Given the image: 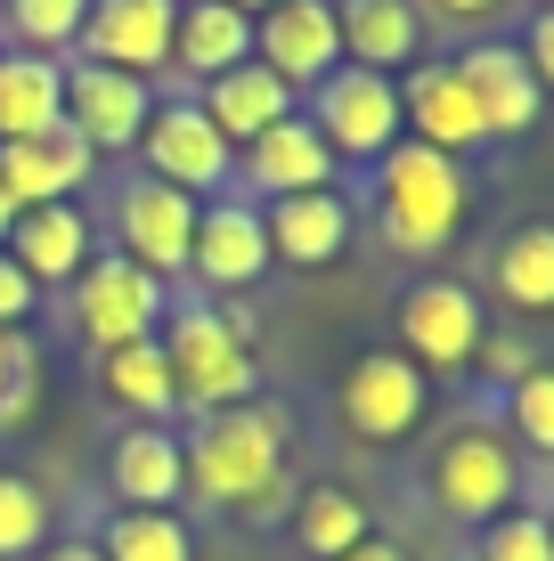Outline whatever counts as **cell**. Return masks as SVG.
I'll return each instance as SVG.
<instances>
[{"instance_id":"cell-1","label":"cell","mask_w":554,"mask_h":561,"mask_svg":"<svg viewBox=\"0 0 554 561\" xmlns=\"http://www.w3.org/2000/svg\"><path fill=\"white\" fill-rule=\"evenodd\" d=\"M180 456H188V496L253 513V520H270L285 505V489H294V480H285V415L270 399L196 415V432L180 439Z\"/></svg>"},{"instance_id":"cell-2","label":"cell","mask_w":554,"mask_h":561,"mask_svg":"<svg viewBox=\"0 0 554 561\" xmlns=\"http://www.w3.org/2000/svg\"><path fill=\"white\" fill-rule=\"evenodd\" d=\"M163 342V366H171V408L188 415H221V408H245L261 382L253 366V334H245L237 309H221L213 294H180L156 325Z\"/></svg>"},{"instance_id":"cell-3","label":"cell","mask_w":554,"mask_h":561,"mask_svg":"<svg viewBox=\"0 0 554 561\" xmlns=\"http://www.w3.org/2000/svg\"><path fill=\"white\" fill-rule=\"evenodd\" d=\"M465 211H473V187H465V163L425 139H399L392 154H375V228H384L392 253L408 261H432L465 237Z\"/></svg>"},{"instance_id":"cell-4","label":"cell","mask_w":554,"mask_h":561,"mask_svg":"<svg viewBox=\"0 0 554 561\" xmlns=\"http://www.w3.org/2000/svg\"><path fill=\"white\" fill-rule=\"evenodd\" d=\"M425 489L449 520L489 529L498 513L522 505V448L506 432H489V423H456V432H441V448L425 463Z\"/></svg>"},{"instance_id":"cell-5","label":"cell","mask_w":554,"mask_h":561,"mask_svg":"<svg viewBox=\"0 0 554 561\" xmlns=\"http://www.w3.org/2000/svg\"><path fill=\"white\" fill-rule=\"evenodd\" d=\"M66 309H74V334L90 342V358H106V351H131V342H156L171 294H163V277H147L139 261L90 253V268L66 285Z\"/></svg>"},{"instance_id":"cell-6","label":"cell","mask_w":554,"mask_h":561,"mask_svg":"<svg viewBox=\"0 0 554 561\" xmlns=\"http://www.w3.org/2000/svg\"><path fill=\"white\" fill-rule=\"evenodd\" d=\"M131 154L147 163V180L180 187V196H196V204L228 196V180H237V147L204 123L196 99H156V114H147V130H139Z\"/></svg>"},{"instance_id":"cell-7","label":"cell","mask_w":554,"mask_h":561,"mask_svg":"<svg viewBox=\"0 0 554 561\" xmlns=\"http://www.w3.org/2000/svg\"><path fill=\"white\" fill-rule=\"evenodd\" d=\"M310 130L335 147V163H375L408 139L399 123V82L392 73H368V66H335L327 82L310 90Z\"/></svg>"},{"instance_id":"cell-8","label":"cell","mask_w":554,"mask_h":561,"mask_svg":"<svg viewBox=\"0 0 554 561\" xmlns=\"http://www.w3.org/2000/svg\"><path fill=\"white\" fill-rule=\"evenodd\" d=\"M489 342V318H482V294L456 277H416L399 294V358H416L425 375H465Z\"/></svg>"},{"instance_id":"cell-9","label":"cell","mask_w":554,"mask_h":561,"mask_svg":"<svg viewBox=\"0 0 554 561\" xmlns=\"http://www.w3.org/2000/svg\"><path fill=\"white\" fill-rule=\"evenodd\" d=\"M425 399H432V375L399 351H359L351 375H342L335 408H342V432L359 448H399V439L425 423Z\"/></svg>"},{"instance_id":"cell-10","label":"cell","mask_w":554,"mask_h":561,"mask_svg":"<svg viewBox=\"0 0 554 561\" xmlns=\"http://www.w3.org/2000/svg\"><path fill=\"white\" fill-rule=\"evenodd\" d=\"M196 196H180V187L147 180V171H131L123 187H114V253L139 261L147 277H188V253H196Z\"/></svg>"},{"instance_id":"cell-11","label":"cell","mask_w":554,"mask_h":561,"mask_svg":"<svg viewBox=\"0 0 554 561\" xmlns=\"http://www.w3.org/2000/svg\"><path fill=\"white\" fill-rule=\"evenodd\" d=\"M147 114H156V90H147L139 73L90 66V57H74V66H66V130L90 154H131V147H139V130H147Z\"/></svg>"},{"instance_id":"cell-12","label":"cell","mask_w":554,"mask_h":561,"mask_svg":"<svg viewBox=\"0 0 554 561\" xmlns=\"http://www.w3.org/2000/svg\"><path fill=\"white\" fill-rule=\"evenodd\" d=\"M253 57L294 90V99H310V90L342 66L335 0H278V9H261L253 16Z\"/></svg>"},{"instance_id":"cell-13","label":"cell","mask_w":554,"mask_h":561,"mask_svg":"<svg viewBox=\"0 0 554 561\" xmlns=\"http://www.w3.org/2000/svg\"><path fill=\"white\" fill-rule=\"evenodd\" d=\"M270 268V228H261L253 196H213L196 211V253H188V277L204 294H245Z\"/></svg>"},{"instance_id":"cell-14","label":"cell","mask_w":554,"mask_h":561,"mask_svg":"<svg viewBox=\"0 0 554 561\" xmlns=\"http://www.w3.org/2000/svg\"><path fill=\"white\" fill-rule=\"evenodd\" d=\"M449 66H456V82L473 90L489 139H522V130L546 114V90H539V73H530L522 42H473V49H456Z\"/></svg>"},{"instance_id":"cell-15","label":"cell","mask_w":554,"mask_h":561,"mask_svg":"<svg viewBox=\"0 0 554 561\" xmlns=\"http://www.w3.org/2000/svg\"><path fill=\"white\" fill-rule=\"evenodd\" d=\"M237 180L253 187L261 204H285V196H318V187H335V180H342V163H335V147L310 130V114L294 106L278 130H261V139L245 147Z\"/></svg>"},{"instance_id":"cell-16","label":"cell","mask_w":554,"mask_h":561,"mask_svg":"<svg viewBox=\"0 0 554 561\" xmlns=\"http://www.w3.org/2000/svg\"><path fill=\"white\" fill-rule=\"evenodd\" d=\"M171 16H180V0H90L82 16V49L90 66H114V73H156L171 66Z\"/></svg>"},{"instance_id":"cell-17","label":"cell","mask_w":554,"mask_h":561,"mask_svg":"<svg viewBox=\"0 0 554 561\" xmlns=\"http://www.w3.org/2000/svg\"><path fill=\"white\" fill-rule=\"evenodd\" d=\"M399 123H408V139L441 147V154H473L489 139L482 130V106H473V90L456 82L449 57H416L408 73H399Z\"/></svg>"},{"instance_id":"cell-18","label":"cell","mask_w":554,"mask_h":561,"mask_svg":"<svg viewBox=\"0 0 554 561\" xmlns=\"http://www.w3.org/2000/svg\"><path fill=\"white\" fill-rule=\"evenodd\" d=\"M106 489L123 496V513H180V496H188L180 432H163V423H123L114 448H106Z\"/></svg>"},{"instance_id":"cell-19","label":"cell","mask_w":554,"mask_h":561,"mask_svg":"<svg viewBox=\"0 0 554 561\" xmlns=\"http://www.w3.org/2000/svg\"><path fill=\"white\" fill-rule=\"evenodd\" d=\"M90 171H99V154L57 123V130H42V139H9V147H0V196H9L16 211H33V204H74V196L90 187Z\"/></svg>"},{"instance_id":"cell-20","label":"cell","mask_w":554,"mask_h":561,"mask_svg":"<svg viewBox=\"0 0 554 561\" xmlns=\"http://www.w3.org/2000/svg\"><path fill=\"white\" fill-rule=\"evenodd\" d=\"M261 228H270V261H285V268H335L342 253H351L359 211H351L342 187H318V196L261 204Z\"/></svg>"},{"instance_id":"cell-21","label":"cell","mask_w":554,"mask_h":561,"mask_svg":"<svg viewBox=\"0 0 554 561\" xmlns=\"http://www.w3.org/2000/svg\"><path fill=\"white\" fill-rule=\"evenodd\" d=\"M90 253H99V228H90L82 204H33V211H16V228H9V261L25 268L42 294L74 285L90 268Z\"/></svg>"},{"instance_id":"cell-22","label":"cell","mask_w":554,"mask_h":561,"mask_svg":"<svg viewBox=\"0 0 554 561\" xmlns=\"http://www.w3.org/2000/svg\"><path fill=\"white\" fill-rule=\"evenodd\" d=\"M335 33H342V66L392 73V82L425 57V9L416 0H335Z\"/></svg>"},{"instance_id":"cell-23","label":"cell","mask_w":554,"mask_h":561,"mask_svg":"<svg viewBox=\"0 0 554 561\" xmlns=\"http://www.w3.org/2000/svg\"><path fill=\"white\" fill-rule=\"evenodd\" d=\"M196 106H204V123H213L221 139L245 154L261 130H278L285 114H294V90H285L261 57H245V66H228V73H213V82L196 90Z\"/></svg>"},{"instance_id":"cell-24","label":"cell","mask_w":554,"mask_h":561,"mask_svg":"<svg viewBox=\"0 0 554 561\" xmlns=\"http://www.w3.org/2000/svg\"><path fill=\"white\" fill-rule=\"evenodd\" d=\"M66 123V57H33V49H0V147L9 139H42Z\"/></svg>"},{"instance_id":"cell-25","label":"cell","mask_w":554,"mask_h":561,"mask_svg":"<svg viewBox=\"0 0 554 561\" xmlns=\"http://www.w3.org/2000/svg\"><path fill=\"white\" fill-rule=\"evenodd\" d=\"M245 57H253V16L228 9V0H180V16H171V66L213 82V73L245 66Z\"/></svg>"},{"instance_id":"cell-26","label":"cell","mask_w":554,"mask_h":561,"mask_svg":"<svg viewBox=\"0 0 554 561\" xmlns=\"http://www.w3.org/2000/svg\"><path fill=\"white\" fill-rule=\"evenodd\" d=\"M489 277H498V301L513 309H554V220H522V228H506V244H498V261H489Z\"/></svg>"},{"instance_id":"cell-27","label":"cell","mask_w":554,"mask_h":561,"mask_svg":"<svg viewBox=\"0 0 554 561\" xmlns=\"http://www.w3.org/2000/svg\"><path fill=\"white\" fill-rule=\"evenodd\" d=\"M368 505H359L351 489H335V480H318V489H302V505H294V546L310 553V561H335V553H351V546H368Z\"/></svg>"},{"instance_id":"cell-28","label":"cell","mask_w":554,"mask_h":561,"mask_svg":"<svg viewBox=\"0 0 554 561\" xmlns=\"http://www.w3.org/2000/svg\"><path fill=\"white\" fill-rule=\"evenodd\" d=\"M99 391H106L123 415H139V423L171 415V366H163V342H131V351H106V358H99Z\"/></svg>"},{"instance_id":"cell-29","label":"cell","mask_w":554,"mask_h":561,"mask_svg":"<svg viewBox=\"0 0 554 561\" xmlns=\"http://www.w3.org/2000/svg\"><path fill=\"white\" fill-rule=\"evenodd\" d=\"M99 553L106 561H196V537H188L180 513H114Z\"/></svg>"},{"instance_id":"cell-30","label":"cell","mask_w":554,"mask_h":561,"mask_svg":"<svg viewBox=\"0 0 554 561\" xmlns=\"http://www.w3.org/2000/svg\"><path fill=\"white\" fill-rule=\"evenodd\" d=\"M9 16V49H33V57H66L82 42V16L90 0H0Z\"/></svg>"},{"instance_id":"cell-31","label":"cell","mask_w":554,"mask_h":561,"mask_svg":"<svg viewBox=\"0 0 554 561\" xmlns=\"http://www.w3.org/2000/svg\"><path fill=\"white\" fill-rule=\"evenodd\" d=\"M42 537H49V496H42V480L0 472V561L42 553Z\"/></svg>"},{"instance_id":"cell-32","label":"cell","mask_w":554,"mask_h":561,"mask_svg":"<svg viewBox=\"0 0 554 561\" xmlns=\"http://www.w3.org/2000/svg\"><path fill=\"white\" fill-rule=\"evenodd\" d=\"M506 439L530 456H554V366H530L506 391Z\"/></svg>"},{"instance_id":"cell-33","label":"cell","mask_w":554,"mask_h":561,"mask_svg":"<svg viewBox=\"0 0 554 561\" xmlns=\"http://www.w3.org/2000/svg\"><path fill=\"white\" fill-rule=\"evenodd\" d=\"M473 561H554V537H546V513L513 505L482 529V546H473Z\"/></svg>"},{"instance_id":"cell-34","label":"cell","mask_w":554,"mask_h":561,"mask_svg":"<svg viewBox=\"0 0 554 561\" xmlns=\"http://www.w3.org/2000/svg\"><path fill=\"white\" fill-rule=\"evenodd\" d=\"M42 415V351L9 375V391H0V432H25V423Z\"/></svg>"},{"instance_id":"cell-35","label":"cell","mask_w":554,"mask_h":561,"mask_svg":"<svg viewBox=\"0 0 554 561\" xmlns=\"http://www.w3.org/2000/svg\"><path fill=\"white\" fill-rule=\"evenodd\" d=\"M33 309H42V285H33L9 253H0V334H16V325H25Z\"/></svg>"},{"instance_id":"cell-36","label":"cell","mask_w":554,"mask_h":561,"mask_svg":"<svg viewBox=\"0 0 554 561\" xmlns=\"http://www.w3.org/2000/svg\"><path fill=\"white\" fill-rule=\"evenodd\" d=\"M473 366H482V375L498 382V391H513V382L530 375V351H522L513 334H498V342H482V358H473Z\"/></svg>"},{"instance_id":"cell-37","label":"cell","mask_w":554,"mask_h":561,"mask_svg":"<svg viewBox=\"0 0 554 561\" xmlns=\"http://www.w3.org/2000/svg\"><path fill=\"white\" fill-rule=\"evenodd\" d=\"M522 57H530V73H539V90L554 99V9L530 16V33H522Z\"/></svg>"},{"instance_id":"cell-38","label":"cell","mask_w":554,"mask_h":561,"mask_svg":"<svg viewBox=\"0 0 554 561\" xmlns=\"http://www.w3.org/2000/svg\"><path fill=\"white\" fill-rule=\"evenodd\" d=\"M42 561H106L99 537H57V546H42Z\"/></svg>"},{"instance_id":"cell-39","label":"cell","mask_w":554,"mask_h":561,"mask_svg":"<svg viewBox=\"0 0 554 561\" xmlns=\"http://www.w3.org/2000/svg\"><path fill=\"white\" fill-rule=\"evenodd\" d=\"M432 9H441V16H456V25H473V16H498L506 0H432Z\"/></svg>"},{"instance_id":"cell-40","label":"cell","mask_w":554,"mask_h":561,"mask_svg":"<svg viewBox=\"0 0 554 561\" xmlns=\"http://www.w3.org/2000/svg\"><path fill=\"white\" fill-rule=\"evenodd\" d=\"M25 358H33V342H25V334H0V391H9V375H16Z\"/></svg>"},{"instance_id":"cell-41","label":"cell","mask_w":554,"mask_h":561,"mask_svg":"<svg viewBox=\"0 0 554 561\" xmlns=\"http://www.w3.org/2000/svg\"><path fill=\"white\" fill-rule=\"evenodd\" d=\"M335 561H408V546H392V537H368V546H351V553H335Z\"/></svg>"},{"instance_id":"cell-42","label":"cell","mask_w":554,"mask_h":561,"mask_svg":"<svg viewBox=\"0 0 554 561\" xmlns=\"http://www.w3.org/2000/svg\"><path fill=\"white\" fill-rule=\"evenodd\" d=\"M9 228H16V204L0 196V253H9Z\"/></svg>"},{"instance_id":"cell-43","label":"cell","mask_w":554,"mask_h":561,"mask_svg":"<svg viewBox=\"0 0 554 561\" xmlns=\"http://www.w3.org/2000/svg\"><path fill=\"white\" fill-rule=\"evenodd\" d=\"M228 9H245V16H261V9H278V0H228Z\"/></svg>"},{"instance_id":"cell-44","label":"cell","mask_w":554,"mask_h":561,"mask_svg":"<svg viewBox=\"0 0 554 561\" xmlns=\"http://www.w3.org/2000/svg\"><path fill=\"white\" fill-rule=\"evenodd\" d=\"M546 537H554V513H546Z\"/></svg>"},{"instance_id":"cell-45","label":"cell","mask_w":554,"mask_h":561,"mask_svg":"<svg viewBox=\"0 0 554 561\" xmlns=\"http://www.w3.org/2000/svg\"><path fill=\"white\" fill-rule=\"evenodd\" d=\"M539 9H554V0H539Z\"/></svg>"}]
</instances>
